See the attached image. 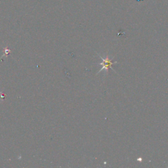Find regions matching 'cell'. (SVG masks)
<instances>
[{
	"instance_id": "1",
	"label": "cell",
	"mask_w": 168,
	"mask_h": 168,
	"mask_svg": "<svg viewBox=\"0 0 168 168\" xmlns=\"http://www.w3.org/2000/svg\"><path fill=\"white\" fill-rule=\"evenodd\" d=\"M99 56L100 57V59H101L102 60H103V62L101 63H100V65H102L103 66H102L101 69L99 70L98 73H99L100 72H101L102 70H106V72H108V70L110 68H112L111 66H112L113 64L116 63V62H115V61H114V62H113V61L112 60V59H111V58H110L108 55L106 56L105 58L102 57L101 56H100L99 55Z\"/></svg>"
},
{
	"instance_id": "2",
	"label": "cell",
	"mask_w": 168,
	"mask_h": 168,
	"mask_svg": "<svg viewBox=\"0 0 168 168\" xmlns=\"http://www.w3.org/2000/svg\"><path fill=\"white\" fill-rule=\"evenodd\" d=\"M11 53V50L9 49H7V48H6L5 49V54L3 56H7L9 54Z\"/></svg>"
}]
</instances>
